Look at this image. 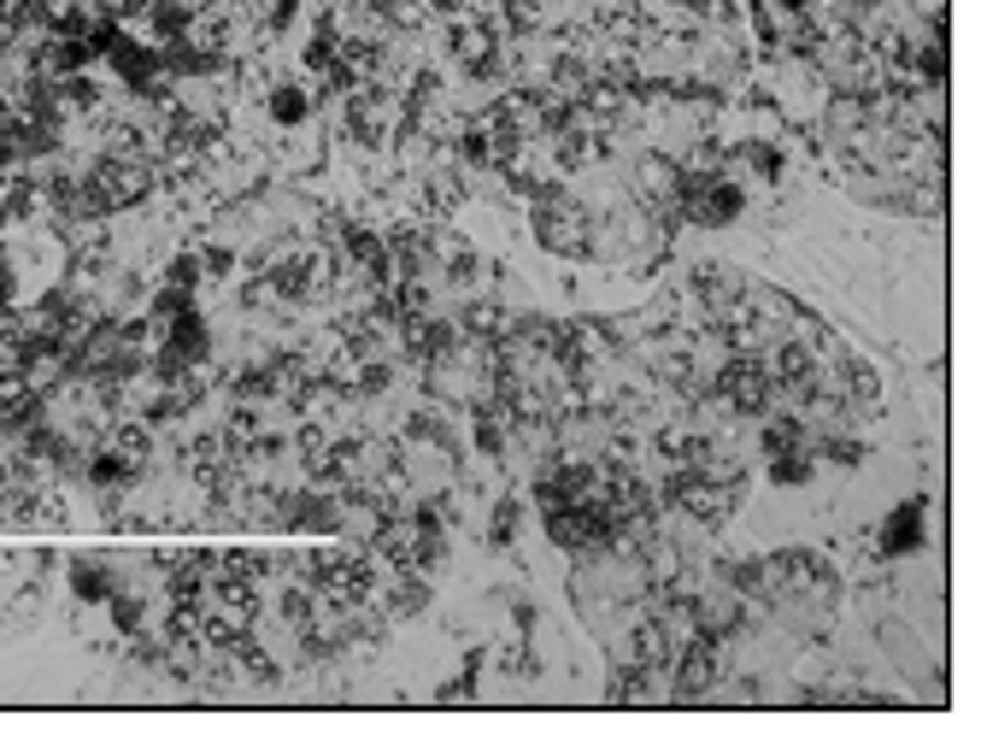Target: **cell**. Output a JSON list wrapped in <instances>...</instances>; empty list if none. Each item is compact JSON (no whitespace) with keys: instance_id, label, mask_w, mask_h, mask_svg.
<instances>
[{"instance_id":"obj_1","label":"cell","mask_w":981,"mask_h":747,"mask_svg":"<svg viewBox=\"0 0 981 747\" xmlns=\"http://www.w3.org/2000/svg\"><path fill=\"white\" fill-rule=\"evenodd\" d=\"M729 583L741 589V601L752 606H770L782 613L794 630H823L835 618V601H840V576L823 553H770L759 565H741L729 571Z\"/></svg>"},{"instance_id":"obj_2","label":"cell","mask_w":981,"mask_h":747,"mask_svg":"<svg viewBox=\"0 0 981 747\" xmlns=\"http://www.w3.org/2000/svg\"><path fill=\"white\" fill-rule=\"evenodd\" d=\"M529 224H536L541 248L564 253V260H606V248H599V218L582 207L564 183H553V189H541L529 200Z\"/></svg>"},{"instance_id":"obj_3","label":"cell","mask_w":981,"mask_h":747,"mask_svg":"<svg viewBox=\"0 0 981 747\" xmlns=\"http://www.w3.org/2000/svg\"><path fill=\"white\" fill-rule=\"evenodd\" d=\"M635 195H641V207L659 218V230L682 224V160L647 154L635 165Z\"/></svg>"},{"instance_id":"obj_4","label":"cell","mask_w":981,"mask_h":747,"mask_svg":"<svg viewBox=\"0 0 981 747\" xmlns=\"http://www.w3.org/2000/svg\"><path fill=\"white\" fill-rule=\"evenodd\" d=\"M923 548V501H905L900 513L882 524V553H917Z\"/></svg>"},{"instance_id":"obj_5","label":"cell","mask_w":981,"mask_h":747,"mask_svg":"<svg viewBox=\"0 0 981 747\" xmlns=\"http://www.w3.org/2000/svg\"><path fill=\"white\" fill-rule=\"evenodd\" d=\"M265 107H271V118H277L283 130H300L306 118H312V95H306L300 83H271Z\"/></svg>"},{"instance_id":"obj_6","label":"cell","mask_w":981,"mask_h":747,"mask_svg":"<svg viewBox=\"0 0 981 747\" xmlns=\"http://www.w3.org/2000/svg\"><path fill=\"white\" fill-rule=\"evenodd\" d=\"M71 594H77L82 606H89V601H95V606L112 601V571L95 565V559H77V565H71Z\"/></svg>"},{"instance_id":"obj_7","label":"cell","mask_w":981,"mask_h":747,"mask_svg":"<svg viewBox=\"0 0 981 747\" xmlns=\"http://www.w3.org/2000/svg\"><path fill=\"white\" fill-rule=\"evenodd\" d=\"M812 460H817L812 448H782V453H770V483H805V477H812Z\"/></svg>"},{"instance_id":"obj_8","label":"cell","mask_w":981,"mask_h":747,"mask_svg":"<svg viewBox=\"0 0 981 747\" xmlns=\"http://www.w3.org/2000/svg\"><path fill=\"white\" fill-rule=\"evenodd\" d=\"M107 606H112V624H118V630H124V636H142V624H147L142 594H118V589H112V601H107Z\"/></svg>"},{"instance_id":"obj_9","label":"cell","mask_w":981,"mask_h":747,"mask_svg":"<svg viewBox=\"0 0 981 747\" xmlns=\"http://www.w3.org/2000/svg\"><path fill=\"white\" fill-rule=\"evenodd\" d=\"M165 283H177V288H188V295H195V288H200V253H177V260H170V271H165Z\"/></svg>"},{"instance_id":"obj_10","label":"cell","mask_w":981,"mask_h":747,"mask_svg":"<svg viewBox=\"0 0 981 747\" xmlns=\"http://www.w3.org/2000/svg\"><path fill=\"white\" fill-rule=\"evenodd\" d=\"M494 548H511V536H518V501H500L494 506Z\"/></svg>"},{"instance_id":"obj_11","label":"cell","mask_w":981,"mask_h":747,"mask_svg":"<svg viewBox=\"0 0 981 747\" xmlns=\"http://www.w3.org/2000/svg\"><path fill=\"white\" fill-rule=\"evenodd\" d=\"M200 271H212V277H230V271H235V253H230V248H206V253H200Z\"/></svg>"}]
</instances>
